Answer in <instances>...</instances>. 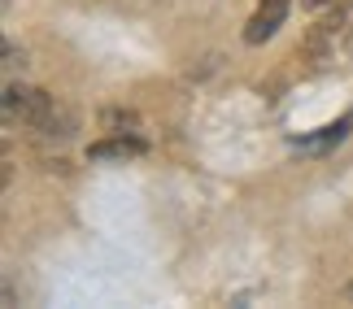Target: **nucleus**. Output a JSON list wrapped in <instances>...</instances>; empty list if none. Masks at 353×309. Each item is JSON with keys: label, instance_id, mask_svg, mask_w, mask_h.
<instances>
[{"label": "nucleus", "instance_id": "obj_7", "mask_svg": "<svg viewBox=\"0 0 353 309\" xmlns=\"http://www.w3.org/2000/svg\"><path fill=\"white\" fill-rule=\"evenodd\" d=\"M18 65H26V52H18L13 39H5V70H18Z\"/></svg>", "mask_w": 353, "mask_h": 309}, {"label": "nucleus", "instance_id": "obj_5", "mask_svg": "<svg viewBox=\"0 0 353 309\" xmlns=\"http://www.w3.org/2000/svg\"><path fill=\"white\" fill-rule=\"evenodd\" d=\"M349 127H353V114L336 118V122H327V127H319L314 136H296V140H292V149H305V153H323V149H332V144H341V140L349 136Z\"/></svg>", "mask_w": 353, "mask_h": 309}, {"label": "nucleus", "instance_id": "obj_9", "mask_svg": "<svg viewBox=\"0 0 353 309\" xmlns=\"http://www.w3.org/2000/svg\"><path fill=\"white\" fill-rule=\"evenodd\" d=\"M345 297H349V301H353V279H349V284H345Z\"/></svg>", "mask_w": 353, "mask_h": 309}, {"label": "nucleus", "instance_id": "obj_6", "mask_svg": "<svg viewBox=\"0 0 353 309\" xmlns=\"http://www.w3.org/2000/svg\"><path fill=\"white\" fill-rule=\"evenodd\" d=\"M101 127L114 136H140V114L131 109H101Z\"/></svg>", "mask_w": 353, "mask_h": 309}, {"label": "nucleus", "instance_id": "obj_3", "mask_svg": "<svg viewBox=\"0 0 353 309\" xmlns=\"http://www.w3.org/2000/svg\"><path fill=\"white\" fill-rule=\"evenodd\" d=\"M349 22H353V9L349 5H341L336 13H327L314 31H310V39H305V57H314V61H332L336 57V44L349 35Z\"/></svg>", "mask_w": 353, "mask_h": 309}, {"label": "nucleus", "instance_id": "obj_1", "mask_svg": "<svg viewBox=\"0 0 353 309\" xmlns=\"http://www.w3.org/2000/svg\"><path fill=\"white\" fill-rule=\"evenodd\" d=\"M0 109H5L9 122H22L39 131V136H70L74 131V114L52 96L44 87H31V83H5V96H0Z\"/></svg>", "mask_w": 353, "mask_h": 309}, {"label": "nucleus", "instance_id": "obj_4", "mask_svg": "<svg viewBox=\"0 0 353 309\" xmlns=\"http://www.w3.org/2000/svg\"><path fill=\"white\" fill-rule=\"evenodd\" d=\"M148 153V140L144 136H105L97 144H88V161H131V157H144Z\"/></svg>", "mask_w": 353, "mask_h": 309}, {"label": "nucleus", "instance_id": "obj_2", "mask_svg": "<svg viewBox=\"0 0 353 309\" xmlns=\"http://www.w3.org/2000/svg\"><path fill=\"white\" fill-rule=\"evenodd\" d=\"M288 13H292V0H257V9L249 13V22H244L240 39H244L249 48H262L266 39L279 35V26L288 22Z\"/></svg>", "mask_w": 353, "mask_h": 309}, {"label": "nucleus", "instance_id": "obj_8", "mask_svg": "<svg viewBox=\"0 0 353 309\" xmlns=\"http://www.w3.org/2000/svg\"><path fill=\"white\" fill-rule=\"evenodd\" d=\"M332 5H336V0H301L305 13H323V9H332Z\"/></svg>", "mask_w": 353, "mask_h": 309}]
</instances>
